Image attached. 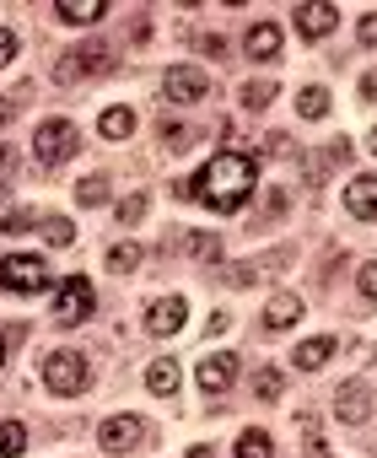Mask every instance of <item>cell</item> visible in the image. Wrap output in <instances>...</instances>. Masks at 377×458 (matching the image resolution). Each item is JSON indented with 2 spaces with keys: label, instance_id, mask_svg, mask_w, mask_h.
<instances>
[{
  "label": "cell",
  "instance_id": "1",
  "mask_svg": "<svg viewBox=\"0 0 377 458\" xmlns=\"http://www.w3.org/2000/svg\"><path fill=\"white\" fill-rule=\"evenodd\" d=\"M254 183H259V162L248 151H216L195 178L178 183L173 194H188L195 206H211V211L232 216V211H242L248 194H254Z\"/></svg>",
  "mask_w": 377,
  "mask_h": 458
},
{
  "label": "cell",
  "instance_id": "2",
  "mask_svg": "<svg viewBox=\"0 0 377 458\" xmlns=\"http://www.w3.org/2000/svg\"><path fill=\"white\" fill-rule=\"evenodd\" d=\"M43 388H49V394H59V400L81 394V388H87V356H76V351L43 356Z\"/></svg>",
  "mask_w": 377,
  "mask_h": 458
},
{
  "label": "cell",
  "instance_id": "3",
  "mask_svg": "<svg viewBox=\"0 0 377 458\" xmlns=\"http://www.w3.org/2000/svg\"><path fill=\"white\" fill-rule=\"evenodd\" d=\"M76 146H81V136H76L71 119H43V124L33 129V151H38L49 167H59L65 157H76Z\"/></svg>",
  "mask_w": 377,
  "mask_h": 458
},
{
  "label": "cell",
  "instance_id": "4",
  "mask_svg": "<svg viewBox=\"0 0 377 458\" xmlns=\"http://www.w3.org/2000/svg\"><path fill=\"white\" fill-rule=\"evenodd\" d=\"M92 307H97V297H92V286H87V276H71V281H59V291H54V323H87L92 318Z\"/></svg>",
  "mask_w": 377,
  "mask_h": 458
},
{
  "label": "cell",
  "instance_id": "5",
  "mask_svg": "<svg viewBox=\"0 0 377 458\" xmlns=\"http://www.w3.org/2000/svg\"><path fill=\"white\" fill-rule=\"evenodd\" d=\"M0 286H12V291H43L49 286V265L38 253H6L0 259Z\"/></svg>",
  "mask_w": 377,
  "mask_h": 458
},
{
  "label": "cell",
  "instance_id": "6",
  "mask_svg": "<svg viewBox=\"0 0 377 458\" xmlns=\"http://www.w3.org/2000/svg\"><path fill=\"white\" fill-rule=\"evenodd\" d=\"M211 92V76L195 71V65H173V71L162 76V97L167 103H200Z\"/></svg>",
  "mask_w": 377,
  "mask_h": 458
},
{
  "label": "cell",
  "instance_id": "7",
  "mask_svg": "<svg viewBox=\"0 0 377 458\" xmlns=\"http://www.w3.org/2000/svg\"><path fill=\"white\" fill-rule=\"evenodd\" d=\"M183 318H188V302H183V297H157V302L146 307V335L167 340V335L183 330Z\"/></svg>",
  "mask_w": 377,
  "mask_h": 458
},
{
  "label": "cell",
  "instance_id": "8",
  "mask_svg": "<svg viewBox=\"0 0 377 458\" xmlns=\"http://www.w3.org/2000/svg\"><path fill=\"white\" fill-rule=\"evenodd\" d=\"M291 22H296V33H302V38H329V33L340 27V12L329 6V0H307V6H296V12H291Z\"/></svg>",
  "mask_w": 377,
  "mask_h": 458
},
{
  "label": "cell",
  "instance_id": "9",
  "mask_svg": "<svg viewBox=\"0 0 377 458\" xmlns=\"http://www.w3.org/2000/svg\"><path fill=\"white\" fill-rule=\"evenodd\" d=\"M291 259H296V248H275L270 259H248V265H232V270H227V281H232V286H254V281H270L275 270H286V265H291Z\"/></svg>",
  "mask_w": 377,
  "mask_h": 458
},
{
  "label": "cell",
  "instance_id": "10",
  "mask_svg": "<svg viewBox=\"0 0 377 458\" xmlns=\"http://www.w3.org/2000/svg\"><path fill=\"white\" fill-rule=\"evenodd\" d=\"M335 410H340L345 426H366L372 421V388L366 383H345L340 394H335Z\"/></svg>",
  "mask_w": 377,
  "mask_h": 458
},
{
  "label": "cell",
  "instance_id": "11",
  "mask_svg": "<svg viewBox=\"0 0 377 458\" xmlns=\"http://www.w3.org/2000/svg\"><path fill=\"white\" fill-rule=\"evenodd\" d=\"M237 383V356L232 351H221V356H205L200 361V388L216 400V394H227V388Z\"/></svg>",
  "mask_w": 377,
  "mask_h": 458
},
{
  "label": "cell",
  "instance_id": "12",
  "mask_svg": "<svg viewBox=\"0 0 377 458\" xmlns=\"http://www.w3.org/2000/svg\"><path fill=\"white\" fill-rule=\"evenodd\" d=\"M345 211H350L356 221H377V173L345 183Z\"/></svg>",
  "mask_w": 377,
  "mask_h": 458
},
{
  "label": "cell",
  "instance_id": "13",
  "mask_svg": "<svg viewBox=\"0 0 377 458\" xmlns=\"http://www.w3.org/2000/svg\"><path fill=\"white\" fill-rule=\"evenodd\" d=\"M97 442H103L108 453H130V447L141 442V421H135V415H108L103 431H97Z\"/></svg>",
  "mask_w": 377,
  "mask_h": 458
},
{
  "label": "cell",
  "instance_id": "14",
  "mask_svg": "<svg viewBox=\"0 0 377 458\" xmlns=\"http://www.w3.org/2000/svg\"><path fill=\"white\" fill-rule=\"evenodd\" d=\"M71 65H76V76H103L108 65H113V49H108L103 38H92V43L71 49Z\"/></svg>",
  "mask_w": 377,
  "mask_h": 458
},
{
  "label": "cell",
  "instance_id": "15",
  "mask_svg": "<svg viewBox=\"0 0 377 458\" xmlns=\"http://www.w3.org/2000/svg\"><path fill=\"white\" fill-rule=\"evenodd\" d=\"M97 136H103V141H130V136H135V108H124V103L103 108V119H97Z\"/></svg>",
  "mask_w": 377,
  "mask_h": 458
},
{
  "label": "cell",
  "instance_id": "16",
  "mask_svg": "<svg viewBox=\"0 0 377 458\" xmlns=\"http://www.w3.org/2000/svg\"><path fill=\"white\" fill-rule=\"evenodd\" d=\"M242 49H248V59H275L281 54V27L275 22H254L248 38H242Z\"/></svg>",
  "mask_w": 377,
  "mask_h": 458
},
{
  "label": "cell",
  "instance_id": "17",
  "mask_svg": "<svg viewBox=\"0 0 377 458\" xmlns=\"http://www.w3.org/2000/svg\"><path fill=\"white\" fill-rule=\"evenodd\" d=\"M296 318H302V297L296 291H275L270 307H265V330H291Z\"/></svg>",
  "mask_w": 377,
  "mask_h": 458
},
{
  "label": "cell",
  "instance_id": "18",
  "mask_svg": "<svg viewBox=\"0 0 377 458\" xmlns=\"http://www.w3.org/2000/svg\"><path fill=\"white\" fill-rule=\"evenodd\" d=\"M335 351H340V340H335V335H312V340H302V345H296V367H302V372H319Z\"/></svg>",
  "mask_w": 377,
  "mask_h": 458
},
{
  "label": "cell",
  "instance_id": "19",
  "mask_svg": "<svg viewBox=\"0 0 377 458\" xmlns=\"http://www.w3.org/2000/svg\"><path fill=\"white\" fill-rule=\"evenodd\" d=\"M146 388H151V394H178V361L173 356H157L151 367H146Z\"/></svg>",
  "mask_w": 377,
  "mask_h": 458
},
{
  "label": "cell",
  "instance_id": "20",
  "mask_svg": "<svg viewBox=\"0 0 377 458\" xmlns=\"http://www.w3.org/2000/svg\"><path fill=\"white\" fill-rule=\"evenodd\" d=\"M188 259H200V265H221V237L216 232H188Z\"/></svg>",
  "mask_w": 377,
  "mask_h": 458
},
{
  "label": "cell",
  "instance_id": "21",
  "mask_svg": "<svg viewBox=\"0 0 377 458\" xmlns=\"http://www.w3.org/2000/svg\"><path fill=\"white\" fill-rule=\"evenodd\" d=\"M59 17H65V22H97L108 6H103V0H59V6H54Z\"/></svg>",
  "mask_w": 377,
  "mask_h": 458
},
{
  "label": "cell",
  "instance_id": "22",
  "mask_svg": "<svg viewBox=\"0 0 377 458\" xmlns=\"http://www.w3.org/2000/svg\"><path fill=\"white\" fill-rule=\"evenodd\" d=\"M296 426H302L307 458H329V442H324V431H319V415H296Z\"/></svg>",
  "mask_w": 377,
  "mask_h": 458
},
{
  "label": "cell",
  "instance_id": "23",
  "mask_svg": "<svg viewBox=\"0 0 377 458\" xmlns=\"http://www.w3.org/2000/svg\"><path fill=\"white\" fill-rule=\"evenodd\" d=\"M296 113H302V119H324V113H329V92H324V87H302V92H296Z\"/></svg>",
  "mask_w": 377,
  "mask_h": 458
},
{
  "label": "cell",
  "instance_id": "24",
  "mask_svg": "<svg viewBox=\"0 0 377 458\" xmlns=\"http://www.w3.org/2000/svg\"><path fill=\"white\" fill-rule=\"evenodd\" d=\"M237 458H275L270 431H242V437H237Z\"/></svg>",
  "mask_w": 377,
  "mask_h": 458
},
{
  "label": "cell",
  "instance_id": "25",
  "mask_svg": "<svg viewBox=\"0 0 377 458\" xmlns=\"http://www.w3.org/2000/svg\"><path fill=\"white\" fill-rule=\"evenodd\" d=\"M237 97H242V108H248V113H259V108H270V103H275V82H248Z\"/></svg>",
  "mask_w": 377,
  "mask_h": 458
},
{
  "label": "cell",
  "instance_id": "26",
  "mask_svg": "<svg viewBox=\"0 0 377 458\" xmlns=\"http://www.w3.org/2000/svg\"><path fill=\"white\" fill-rule=\"evenodd\" d=\"M27 447V426L22 421H6V426H0V458H17Z\"/></svg>",
  "mask_w": 377,
  "mask_h": 458
},
{
  "label": "cell",
  "instance_id": "27",
  "mask_svg": "<svg viewBox=\"0 0 377 458\" xmlns=\"http://www.w3.org/2000/svg\"><path fill=\"white\" fill-rule=\"evenodd\" d=\"M76 200H81V206H103V200H108V178H103V173L81 178V183H76Z\"/></svg>",
  "mask_w": 377,
  "mask_h": 458
},
{
  "label": "cell",
  "instance_id": "28",
  "mask_svg": "<svg viewBox=\"0 0 377 458\" xmlns=\"http://www.w3.org/2000/svg\"><path fill=\"white\" fill-rule=\"evenodd\" d=\"M43 237H49L54 248H71V243H76V227H71L65 216H49V221H43Z\"/></svg>",
  "mask_w": 377,
  "mask_h": 458
},
{
  "label": "cell",
  "instance_id": "29",
  "mask_svg": "<svg viewBox=\"0 0 377 458\" xmlns=\"http://www.w3.org/2000/svg\"><path fill=\"white\" fill-rule=\"evenodd\" d=\"M135 265H141V248H135V243H119V248L108 253V270H113V276H124V270H135Z\"/></svg>",
  "mask_w": 377,
  "mask_h": 458
},
{
  "label": "cell",
  "instance_id": "30",
  "mask_svg": "<svg viewBox=\"0 0 377 458\" xmlns=\"http://www.w3.org/2000/svg\"><path fill=\"white\" fill-rule=\"evenodd\" d=\"M281 388H286V377H281L275 367H265L259 383H254V394H259V400H281Z\"/></svg>",
  "mask_w": 377,
  "mask_h": 458
},
{
  "label": "cell",
  "instance_id": "31",
  "mask_svg": "<svg viewBox=\"0 0 377 458\" xmlns=\"http://www.w3.org/2000/svg\"><path fill=\"white\" fill-rule=\"evenodd\" d=\"M265 200H270V206H265V216H259V221H281V216L291 211V194H286V189H270Z\"/></svg>",
  "mask_w": 377,
  "mask_h": 458
},
{
  "label": "cell",
  "instance_id": "32",
  "mask_svg": "<svg viewBox=\"0 0 377 458\" xmlns=\"http://www.w3.org/2000/svg\"><path fill=\"white\" fill-rule=\"evenodd\" d=\"M141 216H146V194H130V200L119 206V221H124V227H135Z\"/></svg>",
  "mask_w": 377,
  "mask_h": 458
},
{
  "label": "cell",
  "instance_id": "33",
  "mask_svg": "<svg viewBox=\"0 0 377 458\" xmlns=\"http://www.w3.org/2000/svg\"><path fill=\"white\" fill-rule=\"evenodd\" d=\"M361 297L377 302V259H372V265H361Z\"/></svg>",
  "mask_w": 377,
  "mask_h": 458
},
{
  "label": "cell",
  "instance_id": "34",
  "mask_svg": "<svg viewBox=\"0 0 377 458\" xmlns=\"http://www.w3.org/2000/svg\"><path fill=\"white\" fill-rule=\"evenodd\" d=\"M195 43H200L205 54H216V59L227 54V43H221V33H195Z\"/></svg>",
  "mask_w": 377,
  "mask_h": 458
},
{
  "label": "cell",
  "instance_id": "35",
  "mask_svg": "<svg viewBox=\"0 0 377 458\" xmlns=\"http://www.w3.org/2000/svg\"><path fill=\"white\" fill-rule=\"evenodd\" d=\"M12 54H17V33L0 27V65H12Z\"/></svg>",
  "mask_w": 377,
  "mask_h": 458
},
{
  "label": "cell",
  "instance_id": "36",
  "mask_svg": "<svg viewBox=\"0 0 377 458\" xmlns=\"http://www.w3.org/2000/svg\"><path fill=\"white\" fill-rule=\"evenodd\" d=\"M162 141H167V146H183V141H188V129H183V124H173V119H167V124H162Z\"/></svg>",
  "mask_w": 377,
  "mask_h": 458
},
{
  "label": "cell",
  "instance_id": "37",
  "mask_svg": "<svg viewBox=\"0 0 377 458\" xmlns=\"http://www.w3.org/2000/svg\"><path fill=\"white\" fill-rule=\"evenodd\" d=\"M33 221H38V216H33V211H17V216H6V232H27V227H33Z\"/></svg>",
  "mask_w": 377,
  "mask_h": 458
},
{
  "label": "cell",
  "instance_id": "38",
  "mask_svg": "<svg viewBox=\"0 0 377 458\" xmlns=\"http://www.w3.org/2000/svg\"><path fill=\"white\" fill-rule=\"evenodd\" d=\"M361 43H377V12H372V17L361 22Z\"/></svg>",
  "mask_w": 377,
  "mask_h": 458
},
{
  "label": "cell",
  "instance_id": "39",
  "mask_svg": "<svg viewBox=\"0 0 377 458\" xmlns=\"http://www.w3.org/2000/svg\"><path fill=\"white\" fill-rule=\"evenodd\" d=\"M361 97H377V71H372V76L361 82Z\"/></svg>",
  "mask_w": 377,
  "mask_h": 458
},
{
  "label": "cell",
  "instance_id": "40",
  "mask_svg": "<svg viewBox=\"0 0 377 458\" xmlns=\"http://www.w3.org/2000/svg\"><path fill=\"white\" fill-rule=\"evenodd\" d=\"M188 458H216V453H211V447L200 442V447H188Z\"/></svg>",
  "mask_w": 377,
  "mask_h": 458
},
{
  "label": "cell",
  "instance_id": "41",
  "mask_svg": "<svg viewBox=\"0 0 377 458\" xmlns=\"http://www.w3.org/2000/svg\"><path fill=\"white\" fill-rule=\"evenodd\" d=\"M6 200H12V194H6V183H0V211H6Z\"/></svg>",
  "mask_w": 377,
  "mask_h": 458
},
{
  "label": "cell",
  "instance_id": "42",
  "mask_svg": "<svg viewBox=\"0 0 377 458\" xmlns=\"http://www.w3.org/2000/svg\"><path fill=\"white\" fill-rule=\"evenodd\" d=\"M0 361H6V340H0Z\"/></svg>",
  "mask_w": 377,
  "mask_h": 458
},
{
  "label": "cell",
  "instance_id": "43",
  "mask_svg": "<svg viewBox=\"0 0 377 458\" xmlns=\"http://www.w3.org/2000/svg\"><path fill=\"white\" fill-rule=\"evenodd\" d=\"M372 151H377V129H372Z\"/></svg>",
  "mask_w": 377,
  "mask_h": 458
}]
</instances>
